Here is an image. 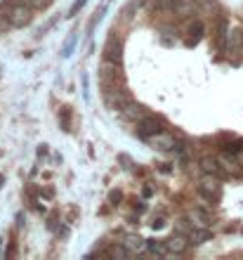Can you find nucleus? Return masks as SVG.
Segmentation results:
<instances>
[{
    "instance_id": "obj_1",
    "label": "nucleus",
    "mask_w": 243,
    "mask_h": 260,
    "mask_svg": "<svg viewBox=\"0 0 243 260\" xmlns=\"http://www.w3.org/2000/svg\"><path fill=\"white\" fill-rule=\"evenodd\" d=\"M5 14H7V19H10L12 26H26V24H31V19H33V10L28 5H24L21 0L7 7Z\"/></svg>"
},
{
    "instance_id": "obj_7",
    "label": "nucleus",
    "mask_w": 243,
    "mask_h": 260,
    "mask_svg": "<svg viewBox=\"0 0 243 260\" xmlns=\"http://www.w3.org/2000/svg\"><path fill=\"white\" fill-rule=\"evenodd\" d=\"M149 142L154 144V149H172L175 147V137L170 135V133H165V130H161V133L149 137Z\"/></svg>"
},
{
    "instance_id": "obj_12",
    "label": "nucleus",
    "mask_w": 243,
    "mask_h": 260,
    "mask_svg": "<svg viewBox=\"0 0 243 260\" xmlns=\"http://www.w3.org/2000/svg\"><path fill=\"white\" fill-rule=\"evenodd\" d=\"M201 31H203V24H201V21H194V24L189 26V31H187V34H189V36H187V45H189V48L201 41Z\"/></svg>"
},
{
    "instance_id": "obj_22",
    "label": "nucleus",
    "mask_w": 243,
    "mask_h": 260,
    "mask_svg": "<svg viewBox=\"0 0 243 260\" xmlns=\"http://www.w3.org/2000/svg\"><path fill=\"white\" fill-rule=\"evenodd\" d=\"M83 5H85V0H78V3H76V5H74V10H71V14H74V12H78V10H81Z\"/></svg>"
},
{
    "instance_id": "obj_19",
    "label": "nucleus",
    "mask_w": 243,
    "mask_h": 260,
    "mask_svg": "<svg viewBox=\"0 0 243 260\" xmlns=\"http://www.w3.org/2000/svg\"><path fill=\"white\" fill-rule=\"evenodd\" d=\"M109 199H111V204H121V199H123V194H121V192H116V189H114V192L109 194Z\"/></svg>"
},
{
    "instance_id": "obj_23",
    "label": "nucleus",
    "mask_w": 243,
    "mask_h": 260,
    "mask_svg": "<svg viewBox=\"0 0 243 260\" xmlns=\"http://www.w3.org/2000/svg\"><path fill=\"white\" fill-rule=\"evenodd\" d=\"M0 182H3V178H0Z\"/></svg>"
},
{
    "instance_id": "obj_15",
    "label": "nucleus",
    "mask_w": 243,
    "mask_h": 260,
    "mask_svg": "<svg viewBox=\"0 0 243 260\" xmlns=\"http://www.w3.org/2000/svg\"><path fill=\"white\" fill-rule=\"evenodd\" d=\"M208 237H210V232L205 230V227H194V230L189 232V241H191V244H203Z\"/></svg>"
},
{
    "instance_id": "obj_10",
    "label": "nucleus",
    "mask_w": 243,
    "mask_h": 260,
    "mask_svg": "<svg viewBox=\"0 0 243 260\" xmlns=\"http://www.w3.org/2000/svg\"><path fill=\"white\" fill-rule=\"evenodd\" d=\"M123 244H125V248H128L130 253H137V251H144V248L149 246L147 241H144V239H140V237H135V234H130V237H125V241H123Z\"/></svg>"
},
{
    "instance_id": "obj_13",
    "label": "nucleus",
    "mask_w": 243,
    "mask_h": 260,
    "mask_svg": "<svg viewBox=\"0 0 243 260\" xmlns=\"http://www.w3.org/2000/svg\"><path fill=\"white\" fill-rule=\"evenodd\" d=\"M189 220H191V225L194 227H208L210 225V218H208V213H203V211H191V215H189Z\"/></svg>"
},
{
    "instance_id": "obj_5",
    "label": "nucleus",
    "mask_w": 243,
    "mask_h": 260,
    "mask_svg": "<svg viewBox=\"0 0 243 260\" xmlns=\"http://www.w3.org/2000/svg\"><path fill=\"white\" fill-rule=\"evenodd\" d=\"M201 194H203V199H217L220 197V180H217V175H205V178L201 180Z\"/></svg>"
},
{
    "instance_id": "obj_3",
    "label": "nucleus",
    "mask_w": 243,
    "mask_h": 260,
    "mask_svg": "<svg viewBox=\"0 0 243 260\" xmlns=\"http://www.w3.org/2000/svg\"><path fill=\"white\" fill-rule=\"evenodd\" d=\"M104 100H107V104L111 107V109H121L125 102H130V95L125 92V90H118V85H116V88L104 90Z\"/></svg>"
},
{
    "instance_id": "obj_14",
    "label": "nucleus",
    "mask_w": 243,
    "mask_h": 260,
    "mask_svg": "<svg viewBox=\"0 0 243 260\" xmlns=\"http://www.w3.org/2000/svg\"><path fill=\"white\" fill-rule=\"evenodd\" d=\"M201 168L205 173H210V175H220V173H222V168H220V161H217V158H203L201 161Z\"/></svg>"
},
{
    "instance_id": "obj_20",
    "label": "nucleus",
    "mask_w": 243,
    "mask_h": 260,
    "mask_svg": "<svg viewBox=\"0 0 243 260\" xmlns=\"http://www.w3.org/2000/svg\"><path fill=\"white\" fill-rule=\"evenodd\" d=\"M163 225H165V220H163V218H156L154 222H151V227H154V230H161Z\"/></svg>"
},
{
    "instance_id": "obj_2",
    "label": "nucleus",
    "mask_w": 243,
    "mask_h": 260,
    "mask_svg": "<svg viewBox=\"0 0 243 260\" xmlns=\"http://www.w3.org/2000/svg\"><path fill=\"white\" fill-rule=\"evenodd\" d=\"M163 130V121L156 116H147L140 121V125H137V133H140V137H144V140H149L151 135H156V133H161Z\"/></svg>"
},
{
    "instance_id": "obj_21",
    "label": "nucleus",
    "mask_w": 243,
    "mask_h": 260,
    "mask_svg": "<svg viewBox=\"0 0 243 260\" xmlns=\"http://www.w3.org/2000/svg\"><path fill=\"white\" fill-rule=\"evenodd\" d=\"M142 194H144V199H149V197H154V187H144V189H142Z\"/></svg>"
},
{
    "instance_id": "obj_9",
    "label": "nucleus",
    "mask_w": 243,
    "mask_h": 260,
    "mask_svg": "<svg viewBox=\"0 0 243 260\" xmlns=\"http://www.w3.org/2000/svg\"><path fill=\"white\" fill-rule=\"evenodd\" d=\"M227 36H229V26H227V19L224 17H220L217 19V28H215V48L217 50H224L227 48Z\"/></svg>"
},
{
    "instance_id": "obj_16",
    "label": "nucleus",
    "mask_w": 243,
    "mask_h": 260,
    "mask_svg": "<svg viewBox=\"0 0 243 260\" xmlns=\"http://www.w3.org/2000/svg\"><path fill=\"white\" fill-rule=\"evenodd\" d=\"M24 5H28L31 10H45V7H50V3L52 0H21Z\"/></svg>"
},
{
    "instance_id": "obj_8",
    "label": "nucleus",
    "mask_w": 243,
    "mask_h": 260,
    "mask_svg": "<svg viewBox=\"0 0 243 260\" xmlns=\"http://www.w3.org/2000/svg\"><path fill=\"white\" fill-rule=\"evenodd\" d=\"M189 246V237H184V234H175V237H170L165 241V248H168V253H184Z\"/></svg>"
},
{
    "instance_id": "obj_4",
    "label": "nucleus",
    "mask_w": 243,
    "mask_h": 260,
    "mask_svg": "<svg viewBox=\"0 0 243 260\" xmlns=\"http://www.w3.org/2000/svg\"><path fill=\"white\" fill-rule=\"evenodd\" d=\"M118 114H121L125 121H137V118L142 121V118H147V109H144L142 104H135L132 100L123 104L121 109H118Z\"/></svg>"
},
{
    "instance_id": "obj_6",
    "label": "nucleus",
    "mask_w": 243,
    "mask_h": 260,
    "mask_svg": "<svg viewBox=\"0 0 243 260\" xmlns=\"http://www.w3.org/2000/svg\"><path fill=\"white\" fill-rule=\"evenodd\" d=\"M194 12H196L194 0H175V5H172V14H175L177 19H187Z\"/></svg>"
},
{
    "instance_id": "obj_11",
    "label": "nucleus",
    "mask_w": 243,
    "mask_h": 260,
    "mask_svg": "<svg viewBox=\"0 0 243 260\" xmlns=\"http://www.w3.org/2000/svg\"><path fill=\"white\" fill-rule=\"evenodd\" d=\"M104 59H111V62H121V43L116 45V41L111 38L109 45L104 48Z\"/></svg>"
},
{
    "instance_id": "obj_17",
    "label": "nucleus",
    "mask_w": 243,
    "mask_h": 260,
    "mask_svg": "<svg viewBox=\"0 0 243 260\" xmlns=\"http://www.w3.org/2000/svg\"><path fill=\"white\" fill-rule=\"evenodd\" d=\"M149 251H151V253H158V255L168 253V248H165V244H156V241H149Z\"/></svg>"
},
{
    "instance_id": "obj_18",
    "label": "nucleus",
    "mask_w": 243,
    "mask_h": 260,
    "mask_svg": "<svg viewBox=\"0 0 243 260\" xmlns=\"http://www.w3.org/2000/svg\"><path fill=\"white\" fill-rule=\"evenodd\" d=\"M12 24H10V19H7V14H0V31H5V28H10Z\"/></svg>"
}]
</instances>
